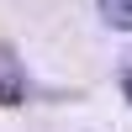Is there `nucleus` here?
Masks as SVG:
<instances>
[{
	"label": "nucleus",
	"instance_id": "3",
	"mask_svg": "<svg viewBox=\"0 0 132 132\" xmlns=\"http://www.w3.org/2000/svg\"><path fill=\"white\" fill-rule=\"evenodd\" d=\"M116 79H122V95H127V106H132V53L122 58V74H116Z\"/></svg>",
	"mask_w": 132,
	"mask_h": 132
},
{
	"label": "nucleus",
	"instance_id": "2",
	"mask_svg": "<svg viewBox=\"0 0 132 132\" xmlns=\"http://www.w3.org/2000/svg\"><path fill=\"white\" fill-rule=\"evenodd\" d=\"M101 5V21L111 32H132V0H95Z\"/></svg>",
	"mask_w": 132,
	"mask_h": 132
},
{
	"label": "nucleus",
	"instance_id": "1",
	"mask_svg": "<svg viewBox=\"0 0 132 132\" xmlns=\"http://www.w3.org/2000/svg\"><path fill=\"white\" fill-rule=\"evenodd\" d=\"M27 95V74H21V58L0 42V106H21Z\"/></svg>",
	"mask_w": 132,
	"mask_h": 132
}]
</instances>
